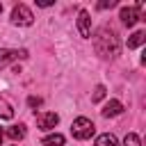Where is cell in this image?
Returning a JSON list of instances; mask_svg holds the SVG:
<instances>
[{
    "label": "cell",
    "mask_w": 146,
    "mask_h": 146,
    "mask_svg": "<svg viewBox=\"0 0 146 146\" xmlns=\"http://www.w3.org/2000/svg\"><path fill=\"white\" fill-rule=\"evenodd\" d=\"M94 48L103 57H116L119 50H121V41H119L116 32L112 27H100L94 36Z\"/></svg>",
    "instance_id": "obj_1"
},
{
    "label": "cell",
    "mask_w": 146,
    "mask_h": 146,
    "mask_svg": "<svg viewBox=\"0 0 146 146\" xmlns=\"http://www.w3.org/2000/svg\"><path fill=\"white\" fill-rule=\"evenodd\" d=\"M94 123L87 119V116H78L73 123H71V135L75 137V139H89L91 135H94Z\"/></svg>",
    "instance_id": "obj_2"
},
{
    "label": "cell",
    "mask_w": 146,
    "mask_h": 146,
    "mask_svg": "<svg viewBox=\"0 0 146 146\" xmlns=\"http://www.w3.org/2000/svg\"><path fill=\"white\" fill-rule=\"evenodd\" d=\"M32 21H34V16L25 5H16L11 9V23L14 25H32Z\"/></svg>",
    "instance_id": "obj_3"
},
{
    "label": "cell",
    "mask_w": 146,
    "mask_h": 146,
    "mask_svg": "<svg viewBox=\"0 0 146 146\" xmlns=\"http://www.w3.org/2000/svg\"><path fill=\"white\" fill-rule=\"evenodd\" d=\"M144 7V2H137L135 7H123L121 9V21H123V25H128V27H132L137 21H139V9Z\"/></svg>",
    "instance_id": "obj_4"
},
{
    "label": "cell",
    "mask_w": 146,
    "mask_h": 146,
    "mask_svg": "<svg viewBox=\"0 0 146 146\" xmlns=\"http://www.w3.org/2000/svg\"><path fill=\"white\" fill-rule=\"evenodd\" d=\"M27 50H11V48H2L0 50V68H5L7 64L16 62V59H25Z\"/></svg>",
    "instance_id": "obj_5"
},
{
    "label": "cell",
    "mask_w": 146,
    "mask_h": 146,
    "mask_svg": "<svg viewBox=\"0 0 146 146\" xmlns=\"http://www.w3.org/2000/svg\"><path fill=\"white\" fill-rule=\"evenodd\" d=\"M57 123H59V116H57L55 112H43V114L36 116V125H39V130H52Z\"/></svg>",
    "instance_id": "obj_6"
},
{
    "label": "cell",
    "mask_w": 146,
    "mask_h": 146,
    "mask_svg": "<svg viewBox=\"0 0 146 146\" xmlns=\"http://www.w3.org/2000/svg\"><path fill=\"white\" fill-rule=\"evenodd\" d=\"M78 30H80V36H89L91 34V18H89V11H80L78 16Z\"/></svg>",
    "instance_id": "obj_7"
},
{
    "label": "cell",
    "mask_w": 146,
    "mask_h": 146,
    "mask_svg": "<svg viewBox=\"0 0 146 146\" xmlns=\"http://www.w3.org/2000/svg\"><path fill=\"white\" fill-rule=\"evenodd\" d=\"M123 112V105L119 103V100H110V103H105V107H103V116H119Z\"/></svg>",
    "instance_id": "obj_8"
},
{
    "label": "cell",
    "mask_w": 146,
    "mask_h": 146,
    "mask_svg": "<svg viewBox=\"0 0 146 146\" xmlns=\"http://www.w3.org/2000/svg\"><path fill=\"white\" fill-rule=\"evenodd\" d=\"M5 135H7L9 139H14V141H16V139H23V137H25V125H11V128L5 130Z\"/></svg>",
    "instance_id": "obj_9"
},
{
    "label": "cell",
    "mask_w": 146,
    "mask_h": 146,
    "mask_svg": "<svg viewBox=\"0 0 146 146\" xmlns=\"http://www.w3.org/2000/svg\"><path fill=\"white\" fill-rule=\"evenodd\" d=\"M144 41H146V32H144V30H139V32H135V34L128 39V48H139Z\"/></svg>",
    "instance_id": "obj_10"
},
{
    "label": "cell",
    "mask_w": 146,
    "mask_h": 146,
    "mask_svg": "<svg viewBox=\"0 0 146 146\" xmlns=\"http://www.w3.org/2000/svg\"><path fill=\"white\" fill-rule=\"evenodd\" d=\"M0 119H5V121L14 119V107H11L5 98H0Z\"/></svg>",
    "instance_id": "obj_11"
},
{
    "label": "cell",
    "mask_w": 146,
    "mask_h": 146,
    "mask_svg": "<svg viewBox=\"0 0 146 146\" xmlns=\"http://www.w3.org/2000/svg\"><path fill=\"white\" fill-rule=\"evenodd\" d=\"M96 146H119V141H116V137H114V135L105 132V135H100V137L96 139Z\"/></svg>",
    "instance_id": "obj_12"
},
{
    "label": "cell",
    "mask_w": 146,
    "mask_h": 146,
    "mask_svg": "<svg viewBox=\"0 0 146 146\" xmlns=\"http://www.w3.org/2000/svg\"><path fill=\"white\" fill-rule=\"evenodd\" d=\"M43 146H64V135H48L41 141Z\"/></svg>",
    "instance_id": "obj_13"
},
{
    "label": "cell",
    "mask_w": 146,
    "mask_h": 146,
    "mask_svg": "<svg viewBox=\"0 0 146 146\" xmlns=\"http://www.w3.org/2000/svg\"><path fill=\"white\" fill-rule=\"evenodd\" d=\"M123 144H125V146H141V139H139L135 132H128L125 139H123Z\"/></svg>",
    "instance_id": "obj_14"
},
{
    "label": "cell",
    "mask_w": 146,
    "mask_h": 146,
    "mask_svg": "<svg viewBox=\"0 0 146 146\" xmlns=\"http://www.w3.org/2000/svg\"><path fill=\"white\" fill-rule=\"evenodd\" d=\"M103 98H105V87L98 84V87L94 89V94H91V103H98V100H103Z\"/></svg>",
    "instance_id": "obj_15"
},
{
    "label": "cell",
    "mask_w": 146,
    "mask_h": 146,
    "mask_svg": "<svg viewBox=\"0 0 146 146\" xmlns=\"http://www.w3.org/2000/svg\"><path fill=\"white\" fill-rule=\"evenodd\" d=\"M27 105H30V107H39V105H41V98H39V96H30V98H27Z\"/></svg>",
    "instance_id": "obj_16"
},
{
    "label": "cell",
    "mask_w": 146,
    "mask_h": 146,
    "mask_svg": "<svg viewBox=\"0 0 146 146\" xmlns=\"http://www.w3.org/2000/svg\"><path fill=\"white\" fill-rule=\"evenodd\" d=\"M116 2L114 0H105V2H98V9H107V7H114Z\"/></svg>",
    "instance_id": "obj_17"
},
{
    "label": "cell",
    "mask_w": 146,
    "mask_h": 146,
    "mask_svg": "<svg viewBox=\"0 0 146 146\" xmlns=\"http://www.w3.org/2000/svg\"><path fill=\"white\" fill-rule=\"evenodd\" d=\"M2 137H5V130H0V144H2Z\"/></svg>",
    "instance_id": "obj_18"
},
{
    "label": "cell",
    "mask_w": 146,
    "mask_h": 146,
    "mask_svg": "<svg viewBox=\"0 0 146 146\" xmlns=\"http://www.w3.org/2000/svg\"><path fill=\"white\" fill-rule=\"evenodd\" d=\"M0 11H2V2H0Z\"/></svg>",
    "instance_id": "obj_19"
}]
</instances>
